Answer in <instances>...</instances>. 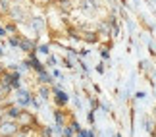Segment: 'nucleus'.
<instances>
[{
  "instance_id": "nucleus-16",
  "label": "nucleus",
  "mask_w": 156,
  "mask_h": 137,
  "mask_svg": "<svg viewBox=\"0 0 156 137\" xmlns=\"http://www.w3.org/2000/svg\"><path fill=\"white\" fill-rule=\"evenodd\" d=\"M4 29H6V31H10V33H16V25H14V23H8Z\"/></svg>"
},
{
  "instance_id": "nucleus-2",
  "label": "nucleus",
  "mask_w": 156,
  "mask_h": 137,
  "mask_svg": "<svg viewBox=\"0 0 156 137\" xmlns=\"http://www.w3.org/2000/svg\"><path fill=\"white\" fill-rule=\"evenodd\" d=\"M20 132V126L14 120H2L0 124V137H16V133Z\"/></svg>"
},
{
  "instance_id": "nucleus-1",
  "label": "nucleus",
  "mask_w": 156,
  "mask_h": 137,
  "mask_svg": "<svg viewBox=\"0 0 156 137\" xmlns=\"http://www.w3.org/2000/svg\"><path fill=\"white\" fill-rule=\"evenodd\" d=\"M17 126H20V129H23V132H31V129L37 126V120H35V116L31 114V112L27 110H21L20 118H17Z\"/></svg>"
},
{
  "instance_id": "nucleus-11",
  "label": "nucleus",
  "mask_w": 156,
  "mask_h": 137,
  "mask_svg": "<svg viewBox=\"0 0 156 137\" xmlns=\"http://www.w3.org/2000/svg\"><path fill=\"white\" fill-rule=\"evenodd\" d=\"M39 79H41V83H43V85H48V83H52V77L46 74V71H41V74H39Z\"/></svg>"
},
{
  "instance_id": "nucleus-7",
  "label": "nucleus",
  "mask_w": 156,
  "mask_h": 137,
  "mask_svg": "<svg viewBox=\"0 0 156 137\" xmlns=\"http://www.w3.org/2000/svg\"><path fill=\"white\" fill-rule=\"evenodd\" d=\"M10 87L12 89H20V74H17V71H12L10 74Z\"/></svg>"
},
{
  "instance_id": "nucleus-14",
  "label": "nucleus",
  "mask_w": 156,
  "mask_h": 137,
  "mask_svg": "<svg viewBox=\"0 0 156 137\" xmlns=\"http://www.w3.org/2000/svg\"><path fill=\"white\" fill-rule=\"evenodd\" d=\"M62 133H64V137H73L75 132H73L71 128H64V129H62Z\"/></svg>"
},
{
  "instance_id": "nucleus-25",
  "label": "nucleus",
  "mask_w": 156,
  "mask_h": 137,
  "mask_svg": "<svg viewBox=\"0 0 156 137\" xmlns=\"http://www.w3.org/2000/svg\"><path fill=\"white\" fill-rule=\"evenodd\" d=\"M118 137H119V135H118Z\"/></svg>"
},
{
  "instance_id": "nucleus-20",
  "label": "nucleus",
  "mask_w": 156,
  "mask_h": 137,
  "mask_svg": "<svg viewBox=\"0 0 156 137\" xmlns=\"http://www.w3.org/2000/svg\"><path fill=\"white\" fill-rule=\"evenodd\" d=\"M41 52H46V54H48L50 50H48V46H46V45H43V46H41Z\"/></svg>"
},
{
  "instance_id": "nucleus-5",
  "label": "nucleus",
  "mask_w": 156,
  "mask_h": 137,
  "mask_svg": "<svg viewBox=\"0 0 156 137\" xmlns=\"http://www.w3.org/2000/svg\"><path fill=\"white\" fill-rule=\"evenodd\" d=\"M20 49L21 50H25V52H29V54H33V50H35V43L33 41H29V39H20Z\"/></svg>"
},
{
  "instance_id": "nucleus-21",
  "label": "nucleus",
  "mask_w": 156,
  "mask_h": 137,
  "mask_svg": "<svg viewBox=\"0 0 156 137\" xmlns=\"http://www.w3.org/2000/svg\"><path fill=\"white\" fill-rule=\"evenodd\" d=\"M77 137H87V132H83V129H81V132H79V135H77Z\"/></svg>"
},
{
  "instance_id": "nucleus-4",
  "label": "nucleus",
  "mask_w": 156,
  "mask_h": 137,
  "mask_svg": "<svg viewBox=\"0 0 156 137\" xmlns=\"http://www.w3.org/2000/svg\"><path fill=\"white\" fill-rule=\"evenodd\" d=\"M17 104H21V106H27L29 103H33V99H31V95H29V91H23V89H17Z\"/></svg>"
},
{
  "instance_id": "nucleus-3",
  "label": "nucleus",
  "mask_w": 156,
  "mask_h": 137,
  "mask_svg": "<svg viewBox=\"0 0 156 137\" xmlns=\"http://www.w3.org/2000/svg\"><path fill=\"white\" fill-rule=\"evenodd\" d=\"M6 114H4V120H17L20 118V114H21V108H17V106H8V108L4 110Z\"/></svg>"
},
{
  "instance_id": "nucleus-18",
  "label": "nucleus",
  "mask_w": 156,
  "mask_h": 137,
  "mask_svg": "<svg viewBox=\"0 0 156 137\" xmlns=\"http://www.w3.org/2000/svg\"><path fill=\"white\" fill-rule=\"evenodd\" d=\"M94 35H97V33H87V41H91V43H94V41H97V37H94Z\"/></svg>"
},
{
  "instance_id": "nucleus-10",
  "label": "nucleus",
  "mask_w": 156,
  "mask_h": 137,
  "mask_svg": "<svg viewBox=\"0 0 156 137\" xmlns=\"http://www.w3.org/2000/svg\"><path fill=\"white\" fill-rule=\"evenodd\" d=\"M54 118H56L58 128H64V110H56L54 112Z\"/></svg>"
},
{
  "instance_id": "nucleus-13",
  "label": "nucleus",
  "mask_w": 156,
  "mask_h": 137,
  "mask_svg": "<svg viewBox=\"0 0 156 137\" xmlns=\"http://www.w3.org/2000/svg\"><path fill=\"white\" fill-rule=\"evenodd\" d=\"M41 137H52V129L50 128H41Z\"/></svg>"
},
{
  "instance_id": "nucleus-23",
  "label": "nucleus",
  "mask_w": 156,
  "mask_h": 137,
  "mask_svg": "<svg viewBox=\"0 0 156 137\" xmlns=\"http://www.w3.org/2000/svg\"><path fill=\"white\" fill-rule=\"evenodd\" d=\"M0 35H6V29L4 27H0Z\"/></svg>"
},
{
  "instance_id": "nucleus-19",
  "label": "nucleus",
  "mask_w": 156,
  "mask_h": 137,
  "mask_svg": "<svg viewBox=\"0 0 156 137\" xmlns=\"http://www.w3.org/2000/svg\"><path fill=\"white\" fill-rule=\"evenodd\" d=\"M33 27L35 29H41V27H43V21H41V20H35L33 21Z\"/></svg>"
},
{
  "instance_id": "nucleus-9",
  "label": "nucleus",
  "mask_w": 156,
  "mask_h": 137,
  "mask_svg": "<svg viewBox=\"0 0 156 137\" xmlns=\"http://www.w3.org/2000/svg\"><path fill=\"white\" fill-rule=\"evenodd\" d=\"M10 91H12V87H10V85H6V83H0V100L8 97Z\"/></svg>"
},
{
  "instance_id": "nucleus-22",
  "label": "nucleus",
  "mask_w": 156,
  "mask_h": 137,
  "mask_svg": "<svg viewBox=\"0 0 156 137\" xmlns=\"http://www.w3.org/2000/svg\"><path fill=\"white\" fill-rule=\"evenodd\" d=\"M4 71H6V68L2 66V64H0V75H2V74H4Z\"/></svg>"
},
{
  "instance_id": "nucleus-17",
  "label": "nucleus",
  "mask_w": 156,
  "mask_h": 137,
  "mask_svg": "<svg viewBox=\"0 0 156 137\" xmlns=\"http://www.w3.org/2000/svg\"><path fill=\"white\" fill-rule=\"evenodd\" d=\"M29 133L31 132H23V129H20V132L16 133V137H29Z\"/></svg>"
},
{
  "instance_id": "nucleus-12",
  "label": "nucleus",
  "mask_w": 156,
  "mask_h": 137,
  "mask_svg": "<svg viewBox=\"0 0 156 137\" xmlns=\"http://www.w3.org/2000/svg\"><path fill=\"white\" fill-rule=\"evenodd\" d=\"M39 95H41V97H43V99H48V95H50L48 87H46V85H43V87L39 89Z\"/></svg>"
},
{
  "instance_id": "nucleus-24",
  "label": "nucleus",
  "mask_w": 156,
  "mask_h": 137,
  "mask_svg": "<svg viewBox=\"0 0 156 137\" xmlns=\"http://www.w3.org/2000/svg\"><path fill=\"white\" fill-rule=\"evenodd\" d=\"M0 124H2V118H0Z\"/></svg>"
},
{
  "instance_id": "nucleus-6",
  "label": "nucleus",
  "mask_w": 156,
  "mask_h": 137,
  "mask_svg": "<svg viewBox=\"0 0 156 137\" xmlns=\"http://www.w3.org/2000/svg\"><path fill=\"white\" fill-rule=\"evenodd\" d=\"M54 100H56L58 106H64L66 103H68V95H66L64 91H60V89H56V91H54Z\"/></svg>"
},
{
  "instance_id": "nucleus-8",
  "label": "nucleus",
  "mask_w": 156,
  "mask_h": 137,
  "mask_svg": "<svg viewBox=\"0 0 156 137\" xmlns=\"http://www.w3.org/2000/svg\"><path fill=\"white\" fill-rule=\"evenodd\" d=\"M12 6H10V0H0V16L4 14H10Z\"/></svg>"
},
{
  "instance_id": "nucleus-15",
  "label": "nucleus",
  "mask_w": 156,
  "mask_h": 137,
  "mask_svg": "<svg viewBox=\"0 0 156 137\" xmlns=\"http://www.w3.org/2000/svg\"><path fill=\"white\" fill-rule=\"evenodd\" d=\"M21 39V37H20ZM20 39H17V37H10V45L12 46H20Z\"/></svg>"
}]
</instances>
